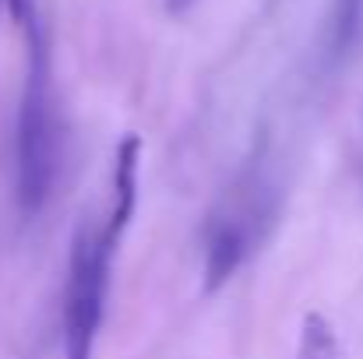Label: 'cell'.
I'll use <instances>...</instances> for the list:
<instances>
[{
  "label": "cell",
  "instance_id": "3957f363",
  "mask_svg": "<svg viewBox=\"0 0 363 359\" xmlns=\"http://www.w3.org/2000/svg\"><path fill=\"white\" fill-rule=\"evenodd\" d=\"M272 212H275L272 187L261 173L243 180L226 198V205L219 212H212V219L205 226V292H216L223 282L233 278V271L257 246L261 229L272 219Z\"/></svg>",
  "mask_w": 363,
  "mask_h": 359
},
{
  "label": "cell",
  "instance_id": "6da1fadb",
  "mask_svg": "<svg viewBox=\"0 0 363 359\" xmlns=\"http://www.w3.org/2000/svg\"><path fill=\"white\" fill-rule=\"evenodd\" d=\"M134 194H138V162L117 159L106 215L103 219L85 215L74 229L67 285H64V359H96L99 324L106 310L110 264L130 222Z\"/></svg>",
  "mask_w": 363,
  "mask_h": 359
},
{
  "label": "cell",
  "instance_id": "7a4b0ae2",
  "mask_svg": "<svg viewBox=\"0 0 363 359\" xmlns=\"http://www.w3.org/2000/svg\"><path fill=\"white\" fill-rule=\"evenodd\" d=\"M21 25L28 39V64L18 106V208L21 215H39L57 187L64 134H60V103L53 89L50 50L39 18L28 14Z\"/></svg>",
  "mask_w": 363,
  "mask_h": 359
},
{
  "label": "cell",
  "instance_id": "277c9868",
  "mask_svg": "<svg viewBox=\"0 0 363 359\" xmlns=\"http://www.w3.org/2000/svg\"><path fill=\"white\" fill-rule=\"evenodd\" d=\"M293 359H342V353H339V338H335V328H332V321H328L325 314H318V310L303 314Z\"/></svg>",
  "mask_w": 363,
  "mask_h": 359
}]
</instances>
